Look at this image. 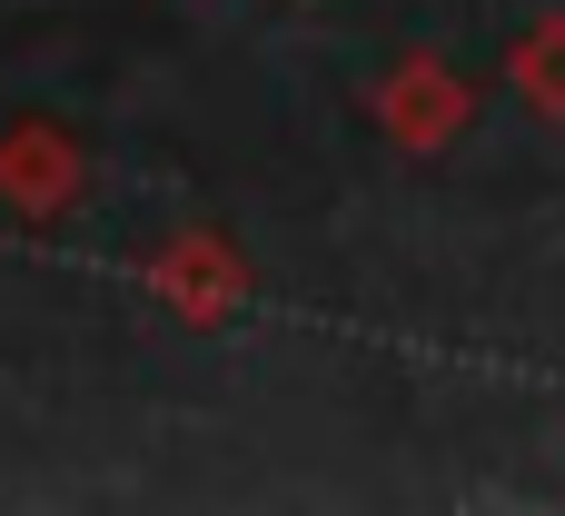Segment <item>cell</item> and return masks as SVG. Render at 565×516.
<instances>
[{
    "label": "cell",
    "mask_w": 565,
    "mask_h": 516,
    "mask_svg": "<svg viewBox=\"0 0 565 516\" xmlns=\"http://www.w3.org/2000/svg\"><path fill=\"white\" fill-rule=\"evenodd\" d=\"M149 288H159V308L169 318H189V328H218V318H238V298H248V259L218 239V229H169L159 249H149Z\"/></svg>",
    "instance_id": "6da1fadb"
},
{
    "label": "cell",
    "mask_w": 565,
    "mask_h": 516,
    "mask_svg": "<svg viewBox=\"0 0 565 516\" xmlns=\"http://www.w3.org/2000/svg\"><path fill=\"white\" fill-rule=\"evenodd\" d=\"M79 149L60 119H10L0 129V209L10 219H70L79 209Z\"/></svg>",
    "instance_id": "3957f363"
},
{
    "label": "cell",
    "mask_w": 565,
    "mask_h": 516,
    "mask_svg": "<svg viewBox=\"0 0 565 516\" xmlns=\"http://www.w3.org/2000/svg\"><path fill=\"white\" fill-rule=\"evenodd\" d=\"M507 80H516V99H526V109L565 119V10H546V20H526V30H516Z\"/></svg>",
    "instance_id": "277c9868"
},
{
    "label": "cell",
    "mask_w": 565,
    "mask_h": 516,
    "mask_svg": "<svg viewBox=\"0 0 565 516\" xmlns=\"http://www.w3.org/2000/svg\"><path fill=\"white\" fill-rule=\"evenodd\" d=\"M367 109H377V129H387L397 149H417V159H427V149H447V139H457V129L477 119V89H467V80H457L447 60L407 50V60H397V70H387V80L367 89Z\"/></svg>",
    "instance_id": "7a4b0ae2"
}]
</instances>
